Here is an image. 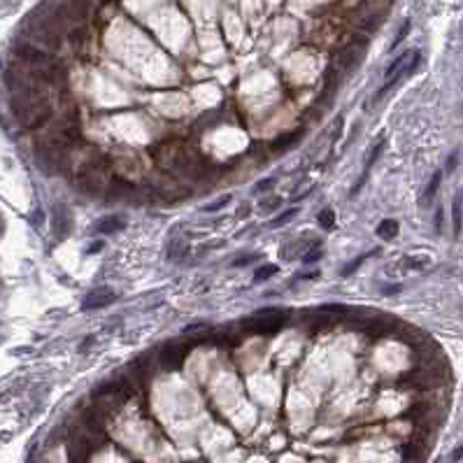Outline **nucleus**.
Instances as JSON below:
<instances>
[{"mask_svg":"<svg viewBox=\"0 0 463 463\" xmlns=\"http://www.w3.org/2000/svg\"><path fill=\"white\" fill-rule=\"evenodd\" d=\"M68 231H70V219H68V214L63 212V207L58 205L54 210V233L58 237H63Z\"/></svg>","mask_w":463,"mask_h":463,"instance_id":"10","label":"nucleus"},{"mask_svg":"<svg viewBox=\"0 0 463 463\" xmlns=\"http://www.w3.org/2000/svg\"><path fill=\"white\" fill-rule=\"evenodd\" d=\"M187 352H189V347H184V345H179V343H172V345H166V347L161 349V356L158 358H161L163 368L175 370V368H179L182 363H184Z\"/></svg>","mask_w":463,"mask_h":463,"instance_id":"6","label":"nucleus"},{"mask_svg":"<svg viewBox=\"0 0 463 463\" xmlns=\"http://www.w3.org/2000/svg\"><path fill=\"white\" fill-rule=\"evenodd\" d=\"M296 214H298V207H291V210H287V212H284V214H279V217H277V219H272V224H270V226H272V228H279L284 222L293 219V217H296Z\"/></svg>","mask_w":463,"mask_h":463,"instance_id":"19","label":"nucleus"},{"mask_svg":"<svg viewBox=\"0 0 463 463\" xmlns=\"http://www.w3.org/2000/svg\"><path fill=\"white\" fill-rule=\"evenodd\" d=\"M319 224H321L324 228L335 226V214H333V210H321V212H319Z\"/></svg>","mask_w":463,"mask_h":463,"instance_id":"18","label":"nucleus"},{"mask_svg":"<svg viewBox=\"0 0 463 463\" xmlns=\"http://www.w3.org/2000/svg\"><path fill=\"white\" fill-rule=\"evenodd\" d=\"M154 158L163 170H172V172H187V175H196L203 168V158L198 156L193 149L184 147L182 142H161L154 149Z\"/></svg>","mask_w":463,"mask_h":463,"instance_id":"2","label":"nucleus"},{"mask_svg":"<svg viewBox=\"0 0 463 463\" xmlns=\"http://www.w3.org/2000/svg\"><path fill=\"white\" fill-rule=\"evenodd\" d=\"M363 261H366V256H358V258H354V261H352V266L343 268V275H345V277H347V275H352V272H354V270H356V268H358V266H361V263H363Z\"/></svg>","mask_w":463,"mask_h":463,"instance_id":"23","label":"nucleus"},{"mask_svg":"<svg viewBox=\"0 0 463 463\" xmlns=\"http://www.w3.org/2000/svg\"><path fill=\"white\" fill-rule=\"evenodd\" d=\"M103 3H114V0H103Z\"/></svg>","mask_w":463,"mask_h":463,"instance_id":"33","label":"nucleus"},{"mask_svg":"<svg viewBox=\"0 0 463 463\" xmlns=\"http://www.w3.org/2000/svg\"><path fill=\"white\" fill-rule=\"evenodd\" d=\"M275 205H279V198H272V200H268V203H263V210H275Z\"/></svg>","mask_w":463,"mask_h":463,"instance_id":"28","label":"nucleus"},{"mask_svg":"<svg viewBox=\"0 0 463 463\" xmlns=\"http://www.w3.org/2000/svg\"><path fill=\"white\" fill-rule=\"evenodd\" d=\"M245 328L249 333H258V335H266V333H275L282 328V319H279V312H268V319H263V314H256L249 321L245 324Z\"/></svg>","mask_w":463,"mask_h":463,"instance_id":"5","label":"nucleus"},{"mask_svg":"<svg viewBox=\"0 0 463 463\" xmlns=\"http://www.w3.org/2000/svg\"><path fill=\"white\" fill-rule=\"evenodd\" d=\"M403 458L405 461L424 458V442H412V445H408V447H403Z\"/></svg>","mask_w":463,"mask_h":463,"instance_id":"13","label":"nucleus"},{"mask_svg":"<svg viewBox=\"0 0 463 463\" xmlns=\"http://www.w3.org/2000/svg\"><path fill=\"white\" fill-rule=\"evenodd\" d=\"M133 393H135L133 384L128 382L126 377H121V379H114V382H107V384H103V387H98L96 391H93V403H96V408L100 410L103 414L114 412V410H119L121 405L126 403Z\"/></svg>","mask_w":463,"mask_h":463,"instance_id":"3","label":"nucleus"},{"mask_svg":"<svg viewBox=\"0 0 463 463\" xmlns=\"http://www.w3.org/2000/svg\"><path fill=\"white\" fill-rule=\"evenodd\" d=\"M321 310H324V312H331V314H340V317H347V314L352 312V310L345 307V305H324Z\"/></svg>","mask_w":463,"mask_h":463,"instance_id":"20","label":"nucleus"},{"mask_svg":"<svg viewBox=\"0 0 463 463\" xmlns=\"http://www.w3.org/2000/svg\"><path fill=\"white\" fill-rule=\"evenodd\" d=\"M103 249V242H93V247L89 249V254H96V252H100Z\"/></svg>","mask_w":463,"mask_h":463,"instance_id":"29","label":"nucleus"},{"mask_svg":"<svg viewBox=\"0 0 463 463\" xmlns=\"http://www.w3.org/2000/svg\"><path fill=\"white\" fill-rule=\"evenodd\" d=\"M270 187H275V179H272V177H270V179L258 182V184H256V191H258V193H263V191H268Z\"/></svg>","mask_w":463,"mask_h":463,"instance_id":"26","label":"nucleus"},{"mask_svg":"<svg viewBox=\"0 0 463 463\" xmlns=\"http://www.w3.org/2000/svg\"><path fill=\"white\" fill-rule=\"evenodd\" d=\"M277 272V266H261L256 272H254V282H263V279H268V277H272Z\"/></svg>","mask_w":463,"mask_h":463,"instance_id":"16","label":"nucleus"},{"mask_svg":"<svg viewBox=\"0 0 463 463\" xmlns=\"http://www.w3.org/2000/svg\"><path fill=\"white\" fill-rule=\"evenodd\" d=\"M452 226H454V235H461V226H463V193L458 191L454 196L452 203Z\"/></svg>","mask_w":463,"mask_h":463,"instance_id":"8","label":"nucleus"},{"mask_svg":"<svg viewBox=\"0 0 463 463\" xmlns=\"http://www.w3.org/2000/svg\"><path fill=\"white\" fill-rule=\"evenodd\" d=\"M124 228V219L121 217H105L96 224V231L98 233H116Z\"/></svg>","mask_w":463,"mask_h":463,"instance_id":"11","label":"nucleus"},{"mask_svg":"<svg viewBox=\"0 0 463 463\" xmlns=\"http://www.w3.org/2000/svg\"><path fill=\"white\" fill-rule=\"evenodd\" d=\"M228 203H231V196H222L219 200H214V203H210V205H205L203 210H205V212H217V210H222L224 205H228Z\"/></svg>","mask_w":463,"mask_h":463,"instance_id":"21","label":"nucleus"},{"mask_svg":"<svg viewBox=\"0 0 463 463\" xmlns=\"http://www.w3.org/2000/svg\"><path fill=\"white\" fill-rule=\"evenodd\" d=\"M410 28H412V24H410V21H405V24H403V28L398 30V35H396V40H393V42H391V49H396V47H398V45H400V42H403V40H405V35H408V33H410Z\"/></svg>","mask_w":463,"mask_h":463,"instance_id":"22","label":"nucleus"},{"mask_svg":"<svg viewBox=\"0 0 463 463\" xmlns=\"http://www.w3.org/2000/svg\"><path fill=\"white\" fill-rule=\"evenodd\" d=\"M396 291H400V287H389L387 289V293H396Z\"/></svg>","mask_w":463,"mask_h":463,"instance_id":"32","label":"nucleus"},{"mask_svg":"<svg viewBox=\"0 0 463 463\" xmlns=\"http://www.w3.org/2000/svg\"><path fill=\"white\" fill-rule=\"evenodd\" d=\"M384 149V142H377V145H375V149L370 151V156H368V161H366V168H363V175H368V172H370V168H373V163L377 161V156H379V151Z\"/></svg>","mask_w":463,"mask_h":463,"instance_id":"17","label":"nucleus"},{"mask_svg":"<svg viewBox=\"0 0 463 463\" xmlns=\"http://www.w3.org/2000/svg\"><path fill=\"white\" fill-rule=\"evenodd\" d=\"M377 235L382 237V240H393V237L398 235V222L396 219H384L377 226Z\"/></svg>","mask_w":463,"mask_h":463,"instance_id":"12","label":"nucleus"},{"mask_svg":"<svg viewBox=\"0 0 463 463\" xmlns=\"http://www.w3.org/2000/svg\"><path fill=\"white\" fill-rule=\"evenodd\" d=\"M461 456H463V445H461V447H456V452L452 454V458H454V461H458V458H461Z\"/></svg>","mask_w":463,"mask_h":463,"instance_id":"30","label":"nucleus"},{"mask_svg":"<svg viewBox=\"0 0 463 463\" xmlns=\"http://www.w3.org/2000/svg\"><path fill=\"white\" fill-rule=\"evenodd\" d=\"M319 256H321V254H319V252H314V254H307V256H305V261H307V263H310V261H317Z\"/></svg>","mask_w":463,"mask_h":463,"instance_id":"31","label":"nucleus"},{"mask_svg":"<svg viewBox=\"0 0 463 463\" xmlns=\"http://www.w3.org/2000/svg\"><path fill=\"white\" fill-rule=\"evenodd\" d=\"M184 254H187V245H184V242H175V249L170 252V258H177V256L182 258Z\"/></svg>","mask_w":463,"mask_h":463,"instance_id":"24","label":"nucleus"},{"mask_svg":"<svg viewBox=\"0 0 463 463\" xmlns=\"http://www.w3.org/2000/svg\"><path fill=\"white\" fill-rule=\"evenodd\" d=\"M114 298L116 296L110 289H96V291H91L89 296H84L82 307H84V310H98V307H105V305H110V303H114Z\"/></svg>","mask_w":463,"mask_h":463,"instance_id":"7","label":"nucleus"},{"mask_svg":"<svg viewBox=\"0 0 463 463\" xmlns=\"http://www.w3.org/2000/svg\"><path fill=\"white\" fill-rule=\"evenodd\" d=\"M440 182H442V172L435 170L431 182L426 184V189H424V193H421V205H428V203L435 198V193H438V189H440Z\"/></svg>","mask_w":463,"mask_h":463,"instance_id":"9","label":"nucleus"},{"mask_svg":"<svg viewBox=\"0 0 463 463\" xmlns=\"http://www.w3.org/2000/svg\"><path fill=\"white\" fill-rule=\"evenodd\" d=\"M300 135H303V131H296L293 135H284V137H279L277 142H272L270 145V149H275V151H282V149H287L289 145H293L296 140H300Z\"/></svg>","mask_w":463,"mask_h":463,"instance_id":"14","label":"nucleus"},{"mask_svg":"<svg viewBox=\"0 0 463 463\" xmlns=\"http://www.w3.org/2000/svg\"><path fill=\"white\" fill-rule=\"evenodd\" d=\"M12 112L26 131H37L51 119V105L45 93H14Z\"/></svg>","mask_w":463,"mask_h":463,"instance_id":"1","label":"nucleus"},{"mask_svg":"<svg viewBox=\"0 0 463 463\" xmlns=\"http://www.w3.org/2000/svg\"><path fill=\"white\" fill-rule=\"evenodd\" d=\"M456 163H458V151H452V154H449V158H447V168H445V170H447V175H449V172H454Z\"/></svg>","mask_w":463,"mask_h":463,"instance_id":"25","label":"nucleus"},{"mask_svg":"<svg viewBox=\"0 0 463 463\" xmlns=\"http://www.w3.org/2000/svg\"><path fill=\"white\" fill-rule=\"evenodd\" d=\"M366 49H368L366 37H354L352 42H347V47H343L335 56V70L343 72V75L354 72L358 66H361L363 56H366Z\"/></svg>","mask_w":463,"mask_h":463,"instance_id":"4","label":"nucleus"},{"mask_svg":"<svg viewBox=\"0 0 463 463\" xmlns=\"http://www.w3.org/2000/svg\"><path fill=\"white\" fill-rule=\"evenodd\" d=\"M442 219H445V212H442V207H438L435 210V231H442Z\"/></svg>","mask_w":463,"mask_h":463,"instance_id":"27","label":"nucleus"},{"mask_svg":"<svg viewBox=\"0 0 463 463\" xmlns=\"http://www.w3.org/2000/svg\"><path fill=\"white\" fill-rule=\"evenodd\" d=\"M408 56H410V51H405V54L396 56V58L391 61V66L387 68V72H384V77H393V75H396V72L400 70V68H403V63H405V61H408Z\"/></svg>","mask_w":463,"mask_h":463,"instance_id":"15","label":"nucleus"}]
</instances>
